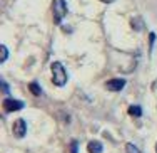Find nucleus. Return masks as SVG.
Segmentation results:
<instances>
[{"instance_id":"nucleus-1","label":"nucleus","mask_w":157,"mask_h":153,"mask_svg":"<svg viewBox=\"0 0 157 153\" xmlns=\"http://www.w3.org/2000/svg\"><path fill=\"white\" fill-rule=\"evenodd\" d=\"M50 71H52V83L57 88H63L67 84V81H69V74L65 71V66L62 62L55 61V62H52Z\"/></svg>"},{"instance_id":"nucleus-2","label":"nucleus","mask_w":157,"mask_h":153,"mask_svg":"<svg viewBox=\"0 0 157 153\" xmlns=\"http://www.w3.org/2000/svg\"><path fill=\"white\" fill-rule=\"evenodd\" d=\"M52 14H54V22L60 25L69 14V7H67L65 0H54L52 2Z\"/></svg>"},{"instance_id":"nucleus-3","label":"nucleus","mask_w":157,"mask_h":153,"mask_svg":"<svg viewBox=\"0 0 157 153\" xmlns=\"http://www.w3.org/2000/svg\"><path fill=\"white\" fill-rule=\"evenodd\" d=\"M3 108H5L7 113H15V111H22L25 108V103L20 101V99H12V98H7L3 101Z\"/></svg>"},{"instance_id":"nucleus-4","label":"nucleus","mask_w":157,"mask_h":153,"mask_svg":"<svg viewBox=\"0 0 157 153\" xmlns=\"http://www.w3.org/2000/svg\"><path fill=\"white\" fill-rule=\"evenodd\" d=\"M12 130H13V136L15 138H24L25 135H27V121H25L24 118L15 119Z\"/></svg>"},{"instance_id":"nucleus-5","label":"nucleus","mask_w":157,"mask_h":153,"mask_svg":"<svg viewBox=\"0 0 157 153\" xmlns=\"http://www.w3.org/2000/svg\"><path fill=\"white\" fill-rule=\"evenodd\" d=\"M105 88L109 89V91H112V93H119V91H122V89L125 88V79H122V77L109 79L105 83Z\"/></svg>"},{"instance_id":"nucleus-6","label":"nucleus","mask_w":157,"mask_h":153,"mask_svg":"<svg viewBox=\"0 0 157 153\" xmlns=\"http://www.w3.org/2000/svg\"><path fill=\"white\" fill-rule=\"evenodd\" d=\"M87 151H89V153H102V151H104V145H102V141H99V140H92V141H89V145H87Z\"/></svg>"},{"instance_id":"nucleus-7","label":"nucleus","mask_w":157,"mask_h":153,"mask_svg":"<svg viewBox=\"0 0 157 153\" xmlns=\"http://www.w3.org/2000/svg\"><path fill=\"white\" fill-rule=\"evenodd\" d=\"M127 113H129L130 116H136V118H140L142 116V110H140L139 104H132V106H129Z\"/></svg>"},{"instance_id":"nucleus-8","label":"nucleus","mask_w":157,"mask_h":153,"mask_svg":"<svg viewBox=\"0 0 157 153\" xmlns=\"http://www.w3.org/2000/svg\"><path fill=\"white\" fill-rule=\"evenodd\" d=\"M29 89H30V93L33 96H42V88H40L39 86V83H37V81H33V83H30L29 84Z\"/></svg>"},{"instance_id":"nucleus-9","label":"nucleus","mask_w":157,"mask_h":153,"mask_svg":"<svg viewBox=\"0 0 157 153\" xmlns=\"http://www.w3.org/2000/svg\"><path fill=\"white\" fill-rule=\"evenodd\" d=\"M7 59H9V49H7V46H2L0 47V61L5 62Z\"/></svg>"},{"instance_id":"nucleus-10","label":"nucleus","mask_w":157,"mask_h":153,"mask_svg":"<svg viewBox=\"0 0 157 153\" xmlns=\"http://www.w3.org/2000/svg\"><path fill=\"white\" fill-rule=\"evenodd\" d=\"M125 151H127V153H142V151L139 150V147H136L134 143H127V145H125Z\"/></svg>"},{"instance_id":"nucleus-11","label":"nucleus","mask_w":157,"mask_h":153,"mask_svg":"<svg viewBox=\"0 0 157 153\" xmlns=\"http://www.w3.org/2000/svg\"><path fill=\"white\" fill-rule=\"evenodd\" d=\"M70 153H78V141L77 140H72L70 141Z\"/></svg>"},{"instance_id":"nucleus-12","label":"nucleus","mask_w":157,"mask_h":153,"mask_svg":"<svg viewBox=\"0 0 157 153\" xmlns=\"http://www.w3.org/2000/svg\"><path fill=\"white\" fill-rule=\"evenodd\" d=\"M2 89H3V94H7V96L10 94V88H9V84H7L3 79H2Z\"/></svg>"},{"instance_id":"nucleus-13","label":"nucleus","mask_w":157,"mask_h":153,"mask_svg":"<svg viewBox=\"0 0 157 153\" xmlns=\"http://www.w3.org/2000/svg\"><path fill=\"white\" fill-rule=\"evenodd\" d=\"M102 3H112V2H115V0H100Z\"/></svg>"},{"instance_id":"nucleus-14","label":"nucleus","mask_w":157,"mask_h":153,"mask_svg":"<svg viewBox=\"0 0 157 153\" xmlns=\"http://www.w3.org/2000/svg\"><path fill=\"white\" fill-rule=\"evenodd\" d=\"M155 151H157V147H155Z\"/></svg>"}]
</instances>
